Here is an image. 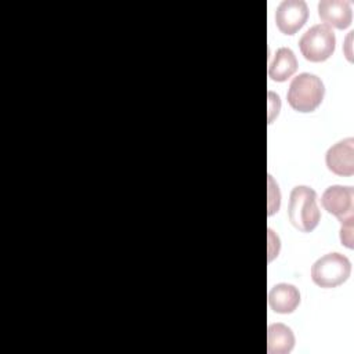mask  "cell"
<instances>
[{"label":"cell","mask_w":354,"mask_h":354,"mask_svg":"<svg viewBox=\"0 0 354 354\" xmlns=\"http://www.w3.org/2000/svg\"><path fill=\"white\" fill-rule=\"evenodd\" d=\"M288 217L299 231L311 232L321 218L317 206V192L307 185L295 187L289 196Z\"/></svg>","instance_id":"6da1fadb"},{"label":"cell","mask_w":354,"mask_h":354,"mask_svg":"<svg viewBox=\"0 0 354 354\" xmlns=\"http://www.w3.org/2000/svg\"><path fill=\"white\" fill-rule=\"evenodd\" d=\"M325 86L322 80L313 73L303 72L292 82L286 93L288 104L297 112H313L322 102Z\"/></svg>","instance_id":"7a4b0ae2"},{"label":"cell","mask_w":354,"mask_h":354,"mask_svg":"<svg viewBox=\"0 0 354 354\" xmlns=\"http://www.w3.org/2000/svg\"><path fill=\"white\" fill-rule=\"evenodd\" d=\"M351 272L350 260L340 253H328L311 266V279L321 288H336L347 281Z\"/></svg>","instance_id":"3957f363"},{"label":"cell","mask_w":354,"mask_h":354,"mask_svg":"<svg viewBox=\"0 0 354 354\" xmlns=\"http://www.w3.org/2000/svg\"><path fill=\"white\" fill-rule=\"evenodd\" d=\"M335 33L332 28L325 24L311 26L301 35L299 40L301 55L311 62H322L328 59L335 51Z\"/></svg>","instance_id":"277c9868"},{"label":"cell","mask_w":354,"mask_h":354,"mask_svg":"<svg viewBox=\"0 0 354 354\" xmlns=\"http://www.w3.org/2000/svg\"><path fill=\"white\" fill-rule=\"evenodd\" d=\"M322 207L337 217L340 223L353 220L354 210V188L343 185H330L321 196Z\"/></svg>","instance_id":"5b68a950"},{"label":"cell","mask_w":354,"mask_h":354,"mask_svg":"<svg viewBox=\"0 0 354 354\" xmlns=\"http://www.w3.org/2000/svg\"><path fill=\"white\" fill-rule=\"evenodd\" d=\"M307 18L308 7L304 0H283L275 11V24L285 35H295Z\"/></svg>","instance_id":"8992f818"},{"label":"cell","mask_w":354,"mask_h":354,"mask_svg":"<svg viewBox=\"0 0 354 354\" xmlns=\"http://www.w3.org/2000/svg\"><path fill=\"white\" fill-rule=\"evenodd\" d=\"M328 169L337 176L354 174V138L347 137L333 144L325 153Z\"/></svg>","instance_id":"52a82bcc"},{"label":"cell","mask_w":354,"mask_h":354,"mask_svg":"<svg viewBox=\"0 0 354 354\" xmlns=\"http://www.w3.org/2000/svg\"><path fill=\"white\" fill-rule=\"evenodd\" d=\"M318 15L325 25L344 29L351 24L353 12L346 0H321L318 3Z\"/></svg>","instance_id":"ba28073f"},{"label":"cell","mask_w":354,"mask_h":354,"mask_svg":"<svg viewBox=\"0 0 354 354\" xmlns=\"http://www.w3.org/2000/svg\"><path fill=\"white\" fill-rule=\"evenodd\" d=\"M268 304L278 314H290L300 304V293L292 283H277L268 293Z\"/></svg>","instance_id":"9c48e42d"},{"label":"cell","mask_w":354,"mask_h":354,"mask_svg":"<svg viewBox=\"0 0 354 354\" xmlns=\"http://www.w3.org/2000/svg\"><path fill=\"white\" fill-rule=\"evenodd\" d=\"M297 69V59L295 53L288 47H281L275 51L268 65V76L275 82L288 80Z\"/></svg>","instance_id":"30bf717a"},{"label":"cell","mask_w":354,"mask_h":354,"mask_svg":"<svg viewBox=\"0 0 354 354\" xmlns=\"http://www.w3.org/2000/svg\"><path fill=\"white\" fill-rule=\"evenodd\" d=\"M295 346V335L285 324H271L267 329L268 354H288Z\"/></svg>","instance_id":"8fae6325"},{"label":"cell","mask_w":354,"mask_h":354,"mask_svg":"<svg viewBox=\"0 0 354 354\" xmlns=\"http://www.w3.org/2000/svg\"><path fill=\"white\" fill-rule=\"evenodd\" d=\"M281 205V192L278 185L275 184L272 176H268V216H272L279 210Z\"/></svg>","instance_id":"7c38bea8"},{"label":"cell","mask_w":354,"mask_h":354,"mask_svg":"<svg viewBox=\"0 0 354 354\" xmlns=\"http://www.w3.org/2000/svg\"><path fill=\"white\" fill-rule=\"evenodd\" d=\"M340 224H342L340 241L346 248L353 249L354 248V243H353V220H347V221H343Z\"/></svg>","instance_id":"4fadbf2b"},{"label":"cell","mask_w":354,"mask_h":354,"mask_svg":"<svg viewBox=\"0 0 354 354\" xmlns=\"http://www.w3.org/2000/svg\"><path fill=\"white\" fill-rule=\"evenodd\" d=\"M279 108H281L279 97L275 93L268 91V123H272V119L278 115Z\"/></svg>","instance_id":"5bb4252c"},{"label":"cell","mask_w":354,"mask_h":354,"mask_svg":"<svg viewBox=\"0 0 354 354\" xmlns=\"http://www.w3.org/2000/svg\"><path fill=\"white\" fill-rule=\"evenodd\" d=\"M279 246V238L274 234L272 230H268V261L278 256Z\"/></svg>","instance_id":"9a60e30c"}]
</instances>
